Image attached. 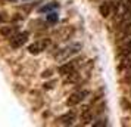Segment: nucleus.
Listing matches in <instances>:
<instances>
[{
    "instance_id": "nucleus-1",
    "label": "nucleus",
    "mask_w": 131,
    "mask_h": 127,
    "mask_svg": "<svg viewBox=\"0 0 131 127\" xmlns=\"http://www.w3.org/2000/svg\"><path fill=\"white\" fill-rule=\"evenodd\" d=\"M80 50H81V44H80V43H72V44H69V46L63 47L59 53L56 55V59L58 61H68L71 56L77 55Z\"/></svg>"
},
{
    "instance_id": "nucleus-2",
    "label": "nucleus",
    "mask_w": 131,
    "mask_h": 127,
    "mask_svg": "<svg viewBox=\"0 0 131 127\" xmlns=\"http://www.w3.org/2000/svg\"><path fill=\"white\" fill-rule=\"evenodd\" d=\"M28 37H30V34L27 33V31H22V33H16L15 36L10 38V46L15 49L18 47H22L25 43L28 42Z\"/></svg>"
},
{
    "instance_id": "nucleus-3",
    "label": "nucleus",
    "mask_w": 131,
    "mask_h": 127,
    "mask_svg": "<svg viewBox=\"0 0 131 127\" xmlns=\"http://www.w3.org/2000/svg\"><path fill=\"white\" fill-rule=\"evenodd\" d=\"M89 96V92L87 90H80V92H75V93H72L71 96L68 97V101H66V105L68 106H74V105H78L80 102H83L85 97Z\"/></svg>"
},
{
    "instance_id": "nucleus-4",
    "label": "nucleus",
    "mask_w": 131,
    "mask_h": 127,
    "mask_svg": "<svg viewBox=\"0 0 131 127\" xmlns=\"http://www.w3.org/2000/svg\"><path fill=\"white\" fill-rule=\"evenodd\" d=\"M49 40L47 38H44V40H38V42L32 43V44H30L28 46V52L32 55H37V53H41L43 50H46V47L49 46Z\"/></svg>"
},
{
    "instance_id": "nucleus-5",
    "label": "nucleus",
    "mask_w": 131,
    "mask_h": 127,
    "mask_svg": "<svg viewBox=\"0 0 131 127\" xmlns=\"http://www.w3.org/2000/svg\"><path fill=\"white\" fill-rule=\"evenodd\" d=\"M74 71H75V64L74 62H66V64L59 67V73L62 75H68V74L74 73Z\"/></svg>"
},
{
    "instance_id": "nucleus-6",
    "label": "nucleus",
    "mask_w": 131,
    "mask_h": 127,
    "mask_svg": "<svg viewBox=\"0 0 131 127\" xmlns=\"http://www.w3.org/2000/svg\"><path fill=\"white\" fill-rule=\"evenodd\" d=\"M59 7V3H56V2H52V3H49V5H44L38 9V12L40 13H49V12H53Z\"/></svg>"
},
{
    "instance_id": "nucleus-7",
    "label": "nucleus",
    "mask_w": 131,
    "mask_h": 127,
    "mask_svg": "<svg viewBox=\"0 0 131 127\" xmlns=\"http://www.w3.org/2000/svg\"><path fill=\"white\" fill-rule=\"evenodd\" d=\"M0 33L5 37H7V38H12V37L16 34V27H3V28L0 30Z\"/></svg>"
},
{
    "instance_id": "nucleus-8",
    "label": "nucleus",
    "mask_w": 131,
    "mask_h": 127,
    "mask_svg": "<svg viewBox=\"0 0 131 127\" xmlns=\"http://www.w3.org/2000/svg\"><path fill=\"white\" fill-rule=\"evenodd\" d=\"M74 120H75V114H74V112H68V114L60 117V123H62V124H66V126H68V124H72Z\"/></svg>"
},
{
    "instance_id": "nucleus-9",
    "label": "nucleus",
    "mask_w": 131,
    "mask_h": 127,
    "mask_svg": "<svg viewBox=\"0 0 131 127\" xmlns=\"http://www.w3.org/2000/svg\"><path fill=\"white\" fill-rule=\"evenodd\" d=\"M58 19H59V16H58V13L54 12H49L46 13V21H47L49 24H54V22H58Z\"/></svg>"
},
{
    "instance_id": "nucleus-10",
    "label": "nucleus",
    "mask_w": 131,
    "mask_h": 127,
    "mask_svg": "<svg viewBox=\"0 0 131 127\" xmlns=\"http://www.w3.org/2000/svg\"><path fill=\"white\" fill-rule=\"evenodd\" d=\"M3 21H5V18H3V15H0V24H3Z\"/></svg>"
},
{
    "instance_id": "nucleus-11",
    "label": "nucleus",
    "mask_w": 131,
    "mask_h": 127,
    "mask_svg": "<svg viewBox=\"0 0 131 127\" xmlns=\"http://www.w3.org/2000/svg\"><path fill=\"white\" fill-rule=\"evenodd\" d=\"M24 2H30V0H24Z\"/></svg>"
}]
</instances>
